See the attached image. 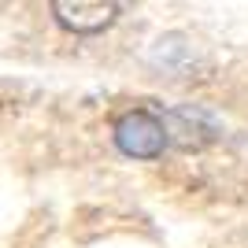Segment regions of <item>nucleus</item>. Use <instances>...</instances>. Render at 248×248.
I'll return each instance as SVG.
<instances>
[{
  "instance_id": "7ed1b4c3",
  "label": "nucleus",
  "mask_w": 248,
  "mask_h": 248,
  "mask_svg": "<svg viewBox=\"0 0 248 248\" xmlns=\"http://www.w3.org/2000/svg\"><path fill=\"white\" fill-rule=\"evenodd\" d=\"M163 126H167V145H178V148H204L218 134L215 119L204 108H193V104L170 108L163 115Z\"/></svg>"
},
{
  "instance_id": "f257e3e1",
  "label": "nucleus",
  "mask_w": 248,
  "mask_h": 248,
  "mask_svg": "<svg viewBox=\"0 0 248 248\" xmlns=\"http://www.w3.org/2000/svg\"><path fill=\"white\" fill-rule=\"evenodd\" d=\"M115 145L130 159H159L167 148V126L159 115L134 108L115 119Z\"/></svg>"
},
{
  "instance_id": "f03ea898",
  "label": "nucleus",
  "mask_w": 248,
  "mask_h": 248,
  "mask_svg": "<svg viewBox=\"0 0 248 248\" xmlns=\"http://www.w3.org/2000/svg\"><path fill=\"white\" fill-rule=\"evenodd\" d=\"M52 15L71 33H104L119 15V0H52Z\"/></svg>"
}]
</instances>
